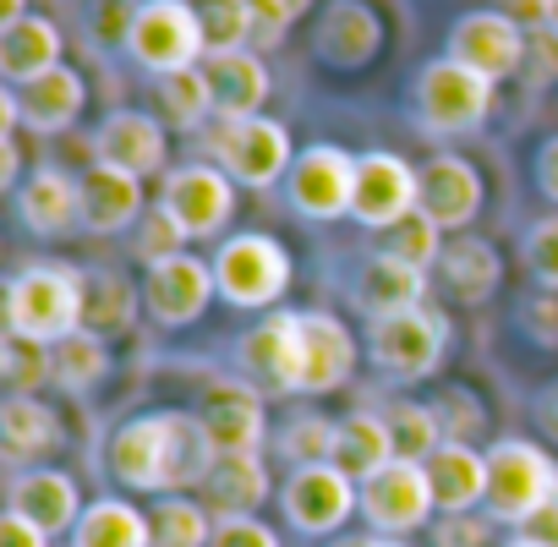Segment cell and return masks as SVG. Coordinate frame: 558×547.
<instances>
[{"mask_svg":"<svg viewBox=\"0 0 558 547\" xmlns=\"http://www.w3.org/2000/svg\"><path fill=\"white\" fill-rule=\"evenodd\" d=\"M83 296H88V268L28 263L7 280V335L56 345L83 329Z\"/></svg>","mask_w":558,"mask_h":547,"instance_id":"cell-1","label":"cell"},{"mask_svg":"<svg viewBox=\"0 0 558 547\" xmlns=\"http://www.w3.org/2000/svg\"><path fill=\"white\" fill-rule=\"evenodd\" d=\"M493 99H498V83L482 77V72H471V66H460L454 56H433L416 72V88H411L416 121L433 137H465V132L487 126Z\"/></svg>","mask_w":558,"mask_h":547,"instance_id":"cell-2","label":"cell"},{"mask_svg":"<svg viewBox=\"0 0 558 547\" xmlns=\"http://www.w3.org/2000/svg\"><path fill=\"white\" fill-rule=\"evenodd\" d=\"M214 285H219L225 307L263 313V307H274L279 296L291 291V252L279 246L274 235H263V230L225 235L219 252H214Z\"/></svg>","mask_w":558,"mask_h":547,"instance_id":"cell-3","label":"cell"},{"mask_svg":"<svg viewBox=\"0 0 558 547\" xmlns=\"http://www.w3.org/2000/svg\"><path fill=\"white\" fill-rule=\"evenodd\" d=\"M558 493V465L547 460V449L525 443V438H498L487 443V520L493 525H525L547 498Z\"/></svg>","mask_w":558,"mask_h":547,"instance_id":"cell-4","label":"cell"},{"mask_svg":"<svg viewBox=\"0 0 558 547\" xmlns=\"http://www.w3.org/2000/svg\"><path fill=\"white\" fill-rule=\"evenodd\" d=\"M208 154H214V165H219L235 186H252V192L279 186V181L291 175V165H296V148H291L286 121H268V116L219 121L214 137H208Z\"/></svg>","mask_w":558,"mask_h":547,"instance_id":"cell-5","label":"cell"},{"mask_svg":"<svg viewBox=\"0 0 558 547\" xmlns=\"http://www.w3.org/2000/svg\"><path fill=\"white\" fill-rule=\"evenodd\" d=\"M444 351H449V318L438 307H411V313H389L367 324V356L395 384L433 378L444 367Z\"/></svg>","mask_w":558,"mask_h":547,"instance_id":"cell-6","label":"cell"},{"mask_svg":"<svg viewBox=\"0 0 558 547\" xmlns=\"http://www.w3.org/2000/svg\"><path fill=\"white\" fill-rule=\"evenodd\" d=\"M126 56L148 77H170V72L203 66L208 45H203L192 0H143L137 17H132V34H126Z\"/></svg>","mask_w":558,"mask_h":547,"instance_id":"cell-7","label":"cell"},{"mask_svg":"<svg viewBox=\"0 0 558 547\" xmlns=\"http://www.w3.org/2000/svg\"><path fill=\"white\" fill-rule=\"evenodd\" d=\"M356 165H362V154H351L340 143H307L286 175L291 208L302 219H345L351 197H356Z\"/></svg>","mask_w":558,"mask_h":547,"instance_id":"cell-8","label":"cell"},{"mask_svg":"<svg viewBox=\"0 0 558 547\" xmlns=\"http://www.w3.org/2000/svg\"><path fill=\"white\" fill-rule=\"evenodd\" d=\"M433 509H438L433 476L416 460H395L389 471L362 482V520L373 536H411L433 520Z\"/></svg>","mask_w":558,"mask_h":547,"instance_id":"cell-9","label":"cell"},{"mask_svg":"<svg viewBox=\"0 0 558 547\" xmlns=\"http://www.w3.org/2000/svg\"><path fill=\"white\" fill-rule=\"evenodd\" d=\"M525 39H531V28H525L520 17L487 7V12L454 17L444 56H454L460 66H471V72H482V77H493V83H504V77H520V66H525Z\"/></svg>","mask_w":558,"mask_h":547,"instance_id":"cell-10","label":"cell"},{"mask_svg":"<svg viewBox=\"0 0 558 547\" xmlns=\"http://www.w3.org/2000/svg\"><path fill=\"white\" fill-rule=\"evenodd\" d=\"M279 503L302 536H335L351 520V509H362V493L345 465H296Z\"/></svg>","mask_w":558,"mask_h":547,"instance_id":"cell-11","label":"cell"},{"mask_svg":"<svg viewBox=\"0 0 558 547\" xmlns=\"http://www.w3.org/2000/svg\"><path fill=\"white\" fill-rule=\"evenodd\" d=\"M422 203V175L411 159L389 154V148H367L356 165V197H351V219L367 230H395L405 214H416Z\"/></svg>","mask_w":558,"mask_h":547,"instance_id":"cell-12","label":"cell"},{"mask_svg":"<svg viewBox=\"0 0 558 547\" xmlns=\"http://www.w3.org/2000/svg\"><path fill=\"white\" fill-rule=\"evenodd\" d=\"M219 296L214 285V257H197V252H181L170 263H154L148 280H143V307L154 324L165 329H186L208 313V302Z\"/></svg>","mask_w":558,"mask_h":547,"instance_id":"cell-13","label":"cell"},{"mask_svg":"<svg viewBox=\"0 0 558 547\" xmlns=\"http://www.w3.org/2000/svg\"><path fill=\"white\" fill-rule=\"evenodd\" d=\"M159 203L181 219V230L192 241H208L230 224L235 214V181L219 170V165H181V170H165L159 181Z\"/></svg>","mask_w":558,"mask_h":547,"instance_id":"cell-14","label":"cell"},{"mask_svg":"<svg viewBox=\"0 0 558 547\" xmlns=\"http://www.w3.org/2000/svg\"><path fill=\"white\" fill-rule=\"evenodd\" d=\"M110 476L126 493H170V411H143L116 427Z\"/></svg>","mask_w":558,"mask_h":547,"instance_id":"cell-15","label":"cell"},{"mask_svg":"<svg viewBox=\"0 0 558 547\" xmlns=\"http://www.w3.org/2000/svg\"><path fill=\"white\" fill-rule=\"evenodd\" d=\"M356 340L335 313H302L296 329V394H335L356 373Z\"/></svg>","mask_w":558,"mask_h":547,"instance_id":"cell-16","label":"cell"},{"mask_svg":"<svg viewBox=\"0 0 558 547\" xmlns=\"http://www.w3.org/2000/svg\"><path fill=\"white\" fill-rule=\"evenodd\" d=\"M165 159H170V132L148 110H110L94 126V165H110L143 181V175H159Z\"/></svg>","mask_w":558,"mask_h":547,"instance_id":"cell-17","label":"cell"},{"mask_svg":"<svg viewBox=\"0 0 558 547\" xmlns=\"http://www.w3.org/2000/svg\"><path fill=\"white\" fill-rule=\"evenodd\" d=\"M384 50V17L367 0H329L324 17L313 23V56L335 72H362Z\"/></svg>","mask_w":558,"mask_h":547,"instance_id":"cell-18","label":"cell"},{"mask_svg":"<svg viewBox=\"0 0 558 547\" xmlns=\"http://www.w3.org/2000/svg\"><path fill=\"white\" fill-rule=\"evenodd\" d=\"M12 203H17V219H23L28 235H45V241L72 235L83 224V175H72L61 165H39L12 192Z\"/></svg>","mask_w":558,"mask_h":547,"instance_id":"cell-19","label":"cell"},{"mask_svg":"<svg viewBox=\"0 0 558 547\" xmlns=\"http://www.w3.org/2000/svg\"><path fill=\"white\" fill-rule=\"evenodd\" d=\"M416 175H422V203L416 208L427 219H438L444 230H465L482 214L487 186H482V170L465 154H433L427 165H416Z\"/></svg>","mask_w":558,"mask_h":547,"instance_id":"cell-20","label":"cell"},{"mask_svg":"<svg viewBox=\"0 0 558 547\" xmlns=\"http://www.w3.org/2000/svg\"><path fill=\"white\" fill-rule=\"evenodd\" d=\"M296 329L302 313H263V324H252L235 345L241 373L279 394H296Z\"/></svg>","mask_w":558,"mask_h":547,"instance_id":"cell-21","label":"cell"},{"mask_svg":"<svg viewBox=\"0 0 558 547\" xmlns=\"http://www.w3.org/2000/svg\"><path fill=\"white\" fill-rule=\"evenodd\" d=\"M351 302L356 313L373 324V318H389V313H411V307H427V268H411L389 252L367 257L356 285H351Z\"/></svg>","mask_w":558,"mask_h":547,"instance_id":"cell-22","label":"cell"},{"mask_svg":"<svg viewBox=\"0 0 558 547\" xmlns=\"http://www.w3.org/2000/svg\"><path fill=\"white\" fill-rule=\"evenodd\" d=\"M197 422L208 427L219 454H263V400L241 384H214L197 405Z\"/></svg>","mask_w":558,"mask_h":547,"instance_id":"cell-23","label":"cell"},{"mask_svg":"<svg viewBox=\"0 0 558 547\" xmlns=\"http://www.w3.org/2000/svg\"><path fill=\"white\" fill-rule=\"evenodd\" d=\"M7 509H17L23 520L45 525L50 536L56 531H72L83 520V493L66 471H50V465H34V471H17L12 487H7Z\"/></svg>","mask_w":558,"mask_h":547,"instance_id":"cell-24","label":"cell"},{"mask_svg":"<svg viewBox=\"0 0 558 547\" xmlns=\"http://www.w3.org/2000/svg\"><path fill=\"white\" fill-rule=\"evenodd\" d=\"M61 56H66V39H61L56 17H45V12H28L23 23L0 28V77H7L12 88H28L45 72L66 66Z\"/></svg>","mask_w":558,"mask_h":547,"instance_id":"cell-25","label":"cell"},{"mask_svg":"<svg viewBox=\"0 0 558 547\" xmlns=\"http://www.w3.org/2000/svg\"><path fill=\"white\" fill-rule=\"evenodd\" d=\"M208 83H214V116L219 121H241V116H263L274 77L263 66L257 50H230V56H208L203 61Z\"/></svg>","mask_w":558,"mask_h":547,"instance_id":"cell-26","label":"cell"},{"mask_svg":"<svg viewBox=\"0 0 558 547\" xmlns=\"http://www.w3.org/2000/svg\"><path fill=\"white\" fill-rule=\"evenodd\" d=\"M148 214L143 203V181L110 165H88L83 175V230L88 235H121Z\"/></svg>","mask_w":558,"mask_h":547,"instance_id":"cell-27","label":"cell"},{"mask_svg":"<svg viewBox=\"0 0 558 547\" xmlns=\"http://www.w3.org/2000/svg\"><path fill=\"white\" fill-rule=\"evenodd\" d=\"M17 105H23V126H28V132L61 137V132L77 126V116H83V105H88V83H83L77 66H56V72H45L39 83L17 88Z\"/></svg>","mask_w":558,"mask_h":547,"instance_id":"cell-28","label":"cell"},{"mask_svg":"<svg viewBox=\"0 0 558 547\" xmlns=\"http://www.w3.org/2000/svg\"><path fill=\"white\" fill-rule=\"evenodd\" d=\"M66 438H61V416L34 400V394H7L0 400V454L12 465H28V460H45L56 454Z\"/></svg>","mask_w":558,"mask_h":547,"instance_id":"cell-29","label":"cell"},{"mask_svg":"<svg viewBox=\"0 0 558 547\" xmlns=\"http://www.w3.org/2000/svg\"><path fill=\"white\" fill-rule=\"evenodd\" d=\"M427 476H433V498L444 514H471L476 503H487V449L444 443L427 460Z\"/></svg>","mask_w":558,"mask_h":547,"instance_id":"cell-30","label":"cell"},{"mask_svg":"<svg viewBox=\"0 0 558 547\" xmlns=\"http://www.w3.org/2000/svg\"><path fill=\"white\" fill-rule=\"evenodd\" d=\"M438 274H444V285L460 296V302H487L504 280V257L493 241H476V235H454L438 257Z\"/></svg>","mask_w":558,"mask_h":547,"instance_id":"cell-31","label":"cell"},{"mask_svg":"<svg viewBox=\"0 0 558 547\" xmlns=\"http://www.w3.org/2000/svg\"><path fill=\"white\" fill-rule=\"evenodd\" d=\"M72 547H154V520L126 498H94L72 525Z\"/></svg>","mask_w":558,"mask_h":547,"instance_id":"cell-32","label":"cell"},{"mask_svg":"<svg viewBox=\"0 0 558 547\" xmlns=\"http://www.w3.org/2000/svg\"><path fill=\"white\" fill-rule=\"evenodd\" d=\"M400 454H395V433H389V422H384V411H351L345 422H340V460L335 465H345L356 482H373L378 471H389Z\"/></svg>","mask_w":558,"mask_h":547,"instance_id":"cell-33","label":"cell"},{"mask_svg":"<svg viewBox=\"0 0 558 547\" xmlns=\"http://www.w3.org/2000/svg\"><path fill=\"white\" fill-rule=\"evenodd\" d=\"M214 514H257L263 498H268V471H263V454H219L214 476L203 482Z\"/></svg>","mask_w":558,"mask_h":547,"instance_id":"cell-34","label":"cell"},{"mask_svg":"<svg viewBox=\"0 0 558 547\" xmlns=\"http://www.w3.org/2000/svg\"><path fill=\"white\" fill-rule=\"evenodd\" d=\"M137 291H132V280H121L116 268H88V296H83V329H94V335H121V329H132V318H137Z\"/></svg>","mask_w":558,"mask_h":547,"instance_id":"cell-35","label":"cell"},{"mask_svg":"<svg viewBox=\"0 0 558 547\" xmlns=\"http://www.w3.org/2000/svg\"><path fill=\"white\" fill-rule=\"evenodd\" d=\"M154 94H159V116H165V126H175V132H197V126L214 116V83H208L203 66H186V72L154 77Z\"/></svg>","mask_w":558,"mask_h":547,"instance_id":"cell-36","label":"cell"},{"mask_svg":"<svg viewBox=\"0 0 558 547\" xmlns=\"http://www.w3.org/2000/svg\"><path fill=\"white\" fill-rule=\"evenodd\" d=\"M50 367H56V384H61L66 394H83V389L105 384V373H110V345H105V335L77 329V335H66V340L50 345Z\"/></svg>","mask_w":558,"mask_h":547,"instance_id":"cell-37","label":"cell"},{"mask_svg":"<svg viewBox=\"0 0 558 547\" xmlns=\"http://www.w3.org/2000/svg\"><path fill=\"white\" fill-rule=\"evenodd\" d=\"M274 443L291 465H335L340 460V422H329L318 411H296L286 427H279Z\"/></svg>","mask_w":558,"mask_h":547,"instance_id":"cell-38","label":"cell"},{"mask_svg":"<svg viewBox=\"0 0 558 547\" xmlns=\"http://www.w3.org/2000/svg\"><path fill=\"white\" fill-rule=\"evenodd\" d=\"M148 520H154V547H208L214 542V509H203L186 493L159 498Z\"/></svg>","mask_w":558,"mask_h":547,"instance_id":"cell-39","label":"cell"},{"mask_svg":"<svg viewBox=\"0 0 558 547\" xmlns=\"http://www.w3.org/2000/svg\"><path fill=\"white\" fill-rule=\"evenodd\" d=\"M208 56L252 50V0H192Z\"/></svg>","mask_w":558,"mask_h":547,"instance_id":"cell-40","label":"cell"},{"mask_svg":"<svg viewBox=\"0 0 558 547\" xmlns=\"http://www.w3.org/2000/svg\"><path fill=\"white\" fill-rule=\"evenodd\" d=\"M384 422H389V433H395V454H400V460H416V465H427V460L444 449V427H438L433 405L395 400V405L384 411Z\"/></svg>","mask_w":558,"mask_h":547,"instance_id":"cell-41","label":"cell"},{"mask_svg":"<svg viewBox=\"0 0 558 547\" xmlns=\"http://www.w3.org/2000/svg\"><path fill=\"white\" fill-rule=\"evenodd\" d=\"M186 241H192V235L181 230V219H175L165 203H154V208L132 224V257H137V263H148V268H154V263L181 257V252H186Z\"/></svg>","mask_w":558,"mask_h":547,"instance_id":"cell-42","label":"cell"},{"mask_svg":"<svg viewBox=\"0 0 558 547\" xmlns=\"http://www.w3.org/2000/svg\"><path fill=\"white\" fill-rule=\"evenodd\" d=\"M0 378H7V394H34L45 378H56L50 345L23 340V335H7V340H0Z\"/></svg>","mask_w":558,"mask_h":547,"instance_id":"cell-43","label":"cell"},{"mask_svg":"<svg viewBox=\"0 0 558 547\" xmlns=\"http://www.w3.org/2000/svg\"><path fill=\"white\" fill-rule=\"evenodd\" d=\"M444 224L438 219H427L422 208L416 214H405L395 230H389V241H384V252L389 257H400V263H411V268H433L438 257H444Z\"/></svg>","mask_w":558,"mask_h":547,"instance_id":"cell-44","label":"cell"},{"mask_svg":"<svg viewBox=\"0 0 558 547\" xmlns=\"http://www.w3.org/2000/svg\"><path fill=\"white\" fill-rule=\"evenodd\" d=\"M433 416H438V427H444V443H471V438L487 427V411L471 400V389H449V394H438Z\"/></svg>","mask_w":558,"mask_h":547,"instance_id":"cell-45","label":"cell"},{"mask_svg":"<svg viewBox=\"0 0 558 547\" xmlns=\"http://www.w3.org/2000/svg\"><path fill=\"white\" fill-rule=\"evenodd\" d=\"M525 268H531V280L542 285V291H558V214H547V219H536L531 230H525Z\"/></svg>","mask_w":558,"mask_h":547,"instance_id":"cell-46","label":"cell"},{"mask_svg":"<svg viewBox=\"0 0 558 547\" xmlns=\"http://www.w3.org/2000/svg\"><path fill=\"white\" fill-rule=\"evenodd\" d=\"M520 77H525L531 88H553V83H558V28H553V23L531 28V39H525V66H520Z\"/></svg>","mask_w":558,"mask_h":547,"instance_id":"cell-47","label":"cell"},{"mask_svg":"<svg viewBox=\"0 0 558 547\" xmlns=\"http://www.w3.org/2000/svg\"><path fill=\"white\" fill-rule=\"evenodd\" d=\"M208 547H279V536L257 514H214V542Z\"/></svg>","mask_w":558,"mask_h":547,"instance_id":"cell-48","label":"cell"},{"mask_svg":"<svg viewBox=\"0 0 558 547\" xmlns=\"http://www.w3.org/2000/svg\"><path fill=\"white\" fill-rule=\"evenodd\" d=\"M520 329H525V340H536V345H558V291H542V296H531L525 307H520Z\"/></svg>","mask_w":558,"mask_h":547,"instance_id":"cell-49","label":"cell"},{"mask_svg":"<svg viewBox=\"0 0 558 547\" xmlns=\"http://www.w3.org/2000/svg\"><path fill=\"white\" fill-rule=\"evenodd\" d=\"M493 542V520L487 514H449L438 525V547H487Z\"/></svg>","mask_w":558,"mask_h":547,"instance_id":"cell-50","label":"cell"},{"mask_svg":"<svg viewBox=\"0 0 558 547\" xmlns=\"http://www.w3.org/2000/svg\"><path fill=\"white\" fill-rule=\"evenodd\" d=\"M0 547H50V531L23 520L17 509H7V514H0Z\"/></svg>","mask_w":558,"mask_h":547,"instance_id":"cell-51","label":"cell"},{"mask_svg":"<svg viewBox=\"0 0 558 547\" xmlns=\"http://www.w3.org/2000/svg\"><path fill=\"white\" fill-rule=\"evenodd\" d=\"M531 175H536V192L558 208V132L536 148V159H531Z\"/></svg>","mask_w":558,"mask_h":547,"instance_id":"cell-52","label":"cell"},{"mask_svg":"<svg viewBox=\"0 0 558 547\" xmlns=\"http://www.w3.org/2000/svg\"><path fill=\"white\" fill-rule=\"evenodd\" d=\"M514 536H525V542H536V547H558V493H553V498H547V503H542Z\"/></svg>","mask_w":558,"mask_h":547,"instance_id":"cell-53","label":"cell"},{"mask_svg":"<svg viewBox=\"0 0 558 547\" xmlns=\"http://www.w3.org/2000/svg\"><path fill=\"white\" fill-rule=\"evenodd\" d=\"M0 186L7 192L23 186V143H17V132H0Z\"/></svg>","mask_w":558,"mask_h":547,"instance_id":"cell-54","label":"cell"},{"mask_svg":"<svg viewBox=\"0 0 558 547\" xmlns=\"http://www.w3.org/2000/svg\"><path fill=\"white\" fill-rule=\"evenodd\" d=\"M536 427H542V433L558 443V378H553V384L536 394Z\"/></svg>","mask_w":558,"mask_h":547,"instance_id":"cell-55","label":"cell"},{"mask_svg":"<svg viewBox=\"0 0 558 547\" xmlns=\"http://www.w3.org/2000/svg\"><path fill=\"white\" fill-rule=\"evenodd\" d=\"M28 17V0H0V28H12Z\"/></svg>","mask_w":558,"mask_h":547,"instance_id":"cell-56","label":"cell"},{"mask_svg":"<svg viewBox=\"0 0 558 547\" xmlns=\"http://www.w3.org/2000/svg\"><path fill=\"white\" fill-rule=\"evenodd\" d=\"M340 547H405V542H400V536H373V531H367V536H351V542H340Z\"/></svg>","mask_w":558,"mask_h":547,"instance_id":"cell-57","label":"cell"},{"mask_svg":"<svg viewBox=\"0 0 558 547\" xmlns=\"http://www.w3.org/2000/svg\"><path fill=\"white\" fill-rule=\"evenodd\" d=\"M279 7H286L291 17H307V12H313V0H279Z\"/></svg>","mask_w":558,"mask_h":547,"instance_id":"cell-58","label":"cell"},{"mask_svg":"<svg viewBox=\"0 0 558 547\" xmlns=\"http://www.w3.org/2000/svg\"><path fill=\"white\" fill-rule=\"evenodd\" d=\"M547 23L558 28V0H547Z\"/></svg>","mask_w":558,"mask_h":547,"instance_id":"cell-59","label":"cell"},{"mask_svg":"<svg viewBox=\"0 0 558 547\" xmlns=\"http://www.w3.org/2000/svg\"><path fill=\"white\" fill-rule=\"evenodd\" d=\"M504 547H536V542H525V536H509V542H504Z\"/></svg>","mask_w":558,"mask_h":547,"instance_id":"cell-60","label":"cell"}]
</instances>
